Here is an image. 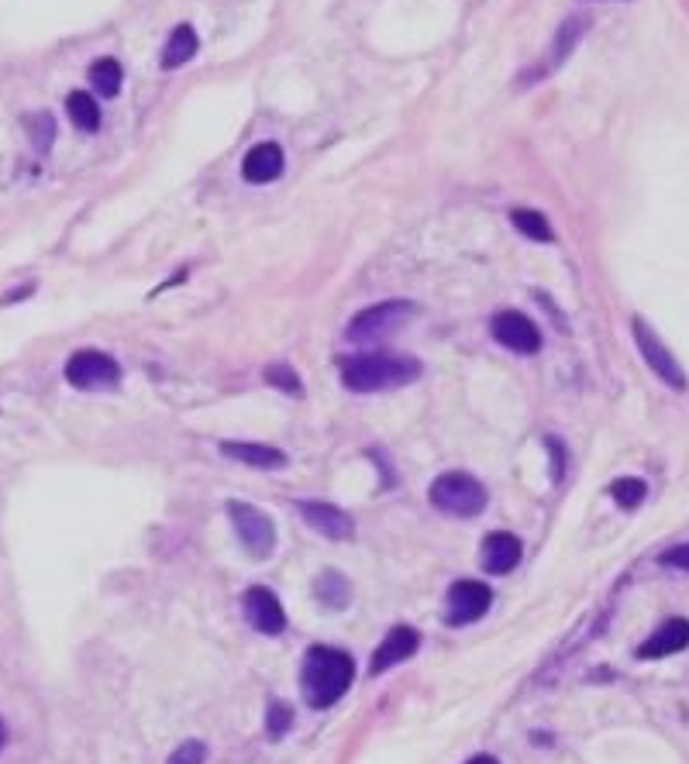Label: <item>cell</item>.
Returning <instances> with one entry per match:
<instances>
[{
	"mask_svg": "<svg viewBox=\"0 0 689 764\" xmlns=\"http://www.w3.org/2000/svg\"><path fill=\"white\" fill-rule=\"evenodd\" d=\"M4 740H7V727H4V720H0V747H4Z\"/></svg>",
	"mask_w": 689,
	"mask_h": 764,
	"instance_id": "4dcf8cb0",
	"label": "cell"
},
{
	"mask_svg": "<svg viewBox=\"0 0 689 764\" xmlns=\"http://www.w3.org/2000/svg\"><path fill=\"white\" fill-rule=\"evenodd\" d=\"M66 382L76 389H114L121 382V365L107 352L83 348L66 362Z\"/></svg>",
	"mask_w": 689,
	"mask_h": 764,
	"instance_id": "52a82bcc",
	"label": "cell"
},
{
	"mask_svg": "<svg viewBox=\"0 0 689 764\" xmlns=\"http://www.w3.org/2000/svg\"><path fill=\"white\" fill-rule=\"evenodd\" d=\"M658 561H662L665 568H679V572H689V544H676V548L662 551Z\"/></svg>",
	"mask_w": 689,
	"mask_h": 764,
	"instance_id": "83f0119b",
	"label": "cell"
},
{
	"mask_svg": "<svg viewBox=\"0 0 689 764\" xmlns=\"http://www.w3.org/2000/svg\"><path fill=\"white\" fill-rule=\"evenodd\" d=\"M683 647H689V620L676 617V620H665L658 630H652L648 641H641L638 658L641 661H658V658H669V654L683 651Z\"/></svg>",
	"mask_w": 689,
	"mask_h": 764,
	"instance_id": "4fadbf2b",
	"label": "cell"
},
{
	"mask_svg": "<svg viewBox=\"0 0 689 764\" xmlns=\"http://www.w3.org/2000/svg\"><path fill=\"white\" fill-rule=\"evenodd\" d=\"M510 224H514L517 231H521L524 238L531 241H555V231L552 224H548V217L541 214V210H531V207H514L510 210Z\"/></svg>",
	"mask_w": 689,
	"mask_h": 764,
	"instance_id": "ffe728a7",
	"label": "cell"
},
{
	"mask_svg": "<svg viewBox=\"0 0 689 764\" xmlns=\"http://www.w3.org/2000/svg\"><path fill=\"white\" fill-rule=\"evenodd\" d=\"M352 678H355L352 654L342 651V647L314 644L304 658V668H300V692H304L307 706L328 709L352 689Z\"/></svg>",
	"mask_w": 689,
	"mask_h": 764,
	"instance_id": "6da1fadb",
	"label": "cell"
},
{
	"mask_svg": "<svg viewBox=\"0 0 689 764\" xmlns=\"http://www.w3.org/2000/svg\"><path fill=\"white\" fill-rule=\"evenodd\" d=\"M204 761H207L204 740H183V744L169 754V764H204Z\"/></svg>",
	"mask_w": 689,
	"mask_h": 764,
	"instance_id": "484cf974",
	"label": "cell"
},
{
	"mask_svg": "<svg viewBox=\"0 0 689 764\" xmlns=\"http://www.w3.org/2000/svg\"><path fill=\"white\" fill-rule=\"evenodd\" d=\"M548 451H552V479L562 482V472H565V451H562V441L559 438H548Z\"/></svg>",
	"mask_w": 689,
	"mask_h": 764,
	"instance_id": "f1b7e54d",
	"label": "cell"
},
{
	"mask_svg": "<svg viewBox=\"0 0 689 764\" xmlns=\"http://www.w3.org/2000/svg\"><path fill=\"white\" fill-rule=\"evenodd\" d=\"M283 148L276 145V142H259L252 148L249 155H245V162H242V176H245V183H255V186H262V183H273V179H280V173H283Z\"/></svg>",
	"mask_w": 689,
	"mask_h": 764,
	"instance_id": "9a60e30c",
	"label": "cell"
},
{
	"mask_svg": "<svg viewBox=\"0 0 689 764\" xmlns=\"http://www.w3.org/2000/svg\"><path fill=\"white\" fill-rule=\"evenodd\" d=\"M66 114H69V121H73V128H80L83 135H94V131L100 128V104H97L94 93H87V90L69 93Z\"/></svg>",
	"mask_w": 689,
	"mask_h": 764,
	"instance_id": "d6986e66",
	"label": "cell"
},
{
	"mask_svg": "<svg viewBox=\"0 0 689 764\" xmlns=\"http://www.w3.org/2000/svg\"><path fill=\"white\" fill-rule=\"evenodd\" d=\"M297 510H300V517L307 520V527L317 530L321 537H331V541H348V537L355 534V520L335 503L307 500V503H300Z\"/></svg>",
	"mask_w": 689,
	"mask_h": 764,
	"instance_id": "8fae6325",
	"label": "cell"
},
{
	"mask_svg": "<svg viewBox=\"0 0 689 764\" xmlns=\"http://www.w3.org/2000/svg\"><path fill=\"white\" fill-rule=\"evenodd\" d=\"M90 83H94V90L100 93V97H118L121 93V83H125V69H121L118 59H97L94 66H90Z\"/></svg>",
	"mask_w": 689,
	"mask_h": 764,
	"instance_id": "44dd1931",
	"label": "cell"
},
{
	"mask_svg": "<svg viewBox=\"0 0 689 764\" xmlns=\"http://www.w3.org/2000/svg\"><path fill=\"white\" fill-rule=\"evenodd\" d=\"M586 31H590V18H586V14H576V18H565L562 28H559V35H555V42H552V56H548V62L541 66V76L555 73V69H559L562 62L572 56V49H576L579 38H583Z\"/></svg>",
	"mask_w": 689,
	"mask_h": 764,
	"instance_id": "e0dca14e",
	"label": "cell"
},
{
	"mask_svg": "<svg viewBox=\"0 0 689 764\" xmlns=\"http://www.w3.org/2000/svg\"><path fill=\"white\" fill-rule=\"evenodd\" d=\"M428 496L441 513H448V517H479V513L486 510V500H490L486 486L479 479H472L469 472L438 475V479L431 482Z\"/></svg>",
	"mask_w": 689,
	"mask_h": 764,
	"instance_id": "3957f363",
	"label": "cell"
},
{
	"mask_svg": "<svg viewBox=\"0 0 689 764\" xmlns=\"http://www.w3.org/2000/svg\"><path fill=\"white\" fill-rule=\"evenodd\" d=\"M197 49H200L197 31H193V25L183 21V25H176L173 31H169L166 45H162V56H159L162 69H180L183 62H190L193 56H197Z\"/></svg>",
	"mask_w": 689,
	"mask_h": 764,
	"instance_id": "ac0fdd59",
	"label": "cell"
},
{
	"mask_svg": "<svg viewBox=\"0 0 689 764\" xmlns=\"http://www.w3.org/2000/svg\"><path fill=\"white\" fill-rule=\"evenodd\" d=\"M314 589H317V599L328 603L331 610H345L348 599H352V589H348L345 575H338V572H324Z\"/></svg>",
	"mask_w": 689,
	"mask_h": 764,
	"instance_id": "603a6c76",
	"label": "cell"
},
{
	"mask_svg": "<svg viewBox=\"0 0 689 764\" xmlns=\"http://www.w3.org/2000/svg\"><path fill=\"white\" fill-rule=\"evenodd\" d=\"M228 517H231V527H235L238 541L245 544V551H249L252 558H269L276 548V524L269 513H262L259 506L252 503H238L231 500L228 503Z\"/></svg>",
	"mask_w": 689,
	"mask_h": 764,
	"instance_id": "5b68a950",
	"label": "cell"
},
{
	"mask_svg": "<svg viewBox=\"0 0 689 764\" xmlns=\"http://www.w3.org/2000/svg\"><path fill=\"white\" fill-rule=\"evenodd\" d=\"M417 314V307L410 300H383L376 307H366L348 321V341L355 345H369V341L390 338L397 327H404L410 317Z\"/></svg>",
	"mask_w": 689,
	"mask_h": 764,
	"instance_id": "277c9868",
	"label": "cell"
},
{
	"mask_svg": "<svg viewBox=\"0 0 689 764\" xmlns=\"http://www.w3.org/2000/svg\"><path fill=\"white\" fill-rule=\"evenodd\" d=\"M421 647V634L414 627H393L390 634L383 637V644L373 651V661H369V675H383L390 668H397L400 661L414 658V651Z\"/></svg>",
	"mask_w": 689,
	"mask_h": 764,
	"instance_id": "7c38bea8",
	"label": "cell"
},
{
	"mask_svg": "<svg viewBox=\"0 0 689 764\" xmlns=\"http://www.w3.org/2000/svg\"><path fill=\"white\" fill-rule=\"evenodd\" d=\"M221 455L231 458L238 465H249V469H283L286 455L273 444H255V441H224Z\"/></svg>",
	"mask_w": 689,
	"mask_h": 764,
	"instance_id": "2e32d148",
	"label": "cell"
},
{
	"mask_svg": "<svg viewBox=\"0 0 689 764\" xmlns=\"http://www.w3.org/2000/svg\"><path fill=\"white\" fill-rule=\"evenodd\" d=\"M421 372L424 365L414 355L397 352H366L342 362V382L352 393H383V389L407 386L421 379Z\"/></svg>",
	"mask_w": 689,
	"mask_h": 764,
	"instance_id": "7a4b0ae2",
	"label": "cell"
},
{
	"mask_svg": "<svg viewBox=\"0 0 689 764\" xmlns=\"http://www.w3.org/2000/svg\"><path fill=\"white\" fill-rule=\"evenodd\" d=\"M631 334H634V345H638V352H641V358H645L648 369H652L655 376L662 379L669 389H679V393H683V389L689 386L683 365H679L676 355H672L669 348L662 345V338H658L652 327H648L645 317H634V321H631Z\"/></svg>",
	"mask_w": 689,
	"mask_h": 764,
	"instance_id": "8992f818",
	"label": "cell"
},
{
	"mask_svg": "<svg viewBox=\"0 0 689 764\" xmlns=\"http://www.w3.org/2000/svg\"><path fill=\"white\" fill-rule=\"evenodd\" d=\"M600 4H614V0H600Z\"/></svg>",
	"mask_w": 689,
	"mask_h": 764,
	"instance_id": "1f68e13d",
	"label": "cell"
},
{
	"mask_svg": "<svg viewBox=\"0 0 689 764\" xmlns=\"http://www.w3.org/2000/svg\"><path fill=\"white\" fill-rule=\"evenodd\" d=\"M290 727H293V709L286 706V703H273V706H269V713H266V730H269V734L283 737Z\"/></svg>",
	"mask_w": 689,
	"mask_h": 764,
	"instance_id": "4316f807",
	"label": "cell"
},
{
	"mask_svg": "<svg viewBox=\"0 0 689 764\" xmlns=\"http://www.w3.org/2000/svg\"><path fill=\"white\" fill-rule=\"evenodd\" d=\"M25 131H28V138H32L35 152L45 155L52 148V142H56V118H52L49 111H35L25 118Z\"/></svg>",
	"mask_w": 689,
	"mask_h": 764,
	"instance_id": "7402d4cb",
	"label": "cell"
},
{
	"mask_svg": "<svg viewBox=\"0 0 689 764\" xmlns=\"http://www.w3.org/2000/svg\"><path fill=\"white\" fill-rule=\"evenodd\" d=\"M493 338L500 341L503 348H510L514 355H534L541 352V331L531 317H524L521 310H500L490 321Z\"/></svg>",
	"mask_w": 689,
	"mask_h": 764,
	"instance_id": "9c48e42d",
	"label": "cell"
},
{
	"mask_svg": "<svg viewBox=\"0 0 689 764\" xmlns=\"http://www.w3.org/2000/svg\"><path fill=\"white\" fill-rule=\"evenodd\" d=\"M466 764H500V761L493 758V754H476V758H469Z\"/></svg>",
	"mask_w": 689,
	"mask_h": 764,
	"instance_id": "f546056e",
	"label": "cell"
},
{
	"mask_svg": "<svg viewBox=\"0 0 689 764\" xmlns=\"http://www.w3.org/2000/svg\"><path fill=\"white\" fill-rule=\"evenodd\" d=\"M610 496H614V503L624 506V510H638L648 496V486L645 479H631V475H627V479H617L614 486H610Z\"/></svg>",
	"mask_w": 689,
	"mask_h": 764,
	"instance_id": "cb8c5ba5",
	"label": "cell"
},
{
	"mask_svg": "<svg viewBox=\"0 0 689 764\" xmlns=\"http://www.w3.org/2000/svg\"><path fill=\"white\" fill-rule=\"evenodd\" d=\"M266 382H273L276 389L290 396H304V386H300V376L290 369V365H269L266 369Z\"/></svg>",
	"mask_w": 689,
	"mask_h": 764,
	"instance_id": "d4e9b609",
	"label": "cell"
},
{
	"mask_svg": "<svg viewBox=\"0 0 689 764\" xmlns=\"http://www.w3.org/2000/svg\"><path fill=\"white\" fill-rule=\"evenodd\" d=\"M493 606V592L486 582L476 579H462L448 589V610L445 620L452 627H466V623H476L479 617H486V610Z\"/></svg>",
	"mask_w": 689,
	"mask_h": 764,
	"instance_id": "ba28073f",
	"label": "cell"
},
{
	"mask_svg": "<svg viewBox=\"0 0 689 764\" xmlns=\"http://www.w3.org/2000/svg\"><path fill=\"white\" fill-rule=\"evenodd\" d=\"M479 561H483V568L490 575L514 572L517 561H521V541H517L510 530H493V534H486L483 555H479Z\"/></svg>",
	"mask_w": 689,
	"mask_h": 764,
	"instance_id": "5bb4252c",
	"label": "cell"
},
{
	"mask_svg": "<svg viewBox=\"0 0 689 764\" xmlns=\"http://www.w3.org/2000/svg\"><path fill=\"white\" fill-rule=\"evenodd\" d=\"M245 617H249L252 627L266 637H280L286 630V613H283L280 599H276V592L266 586H252L245 592Z\"/></svg>",
	"mask_w": 689,
	"mask_h": 764,
	"instance_id": "30bf717a",
	"label": "cell"
}]
</instances>
